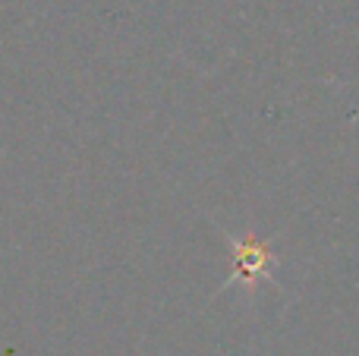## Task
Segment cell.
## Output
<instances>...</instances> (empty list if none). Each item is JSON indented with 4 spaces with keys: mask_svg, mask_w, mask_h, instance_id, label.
I'll list each match as a JSON object with an SVG mask.
<instances>
[{
    "mask_svg": "<svg viewBox=\"0 0 359 356\" xmlns=\"http://www.w3.org/2000/svg\"><path fill=\"white\" fill-rule=\"evenodd\" d=\"M236 262H240V275H259L265 271L268 252L255 243H236Z\"/></svg>",
    "mask_w": 359,
    "mask_h": 356,
    "instance_id": "cell-1",
    "label": "cell"
}]
</instances>
